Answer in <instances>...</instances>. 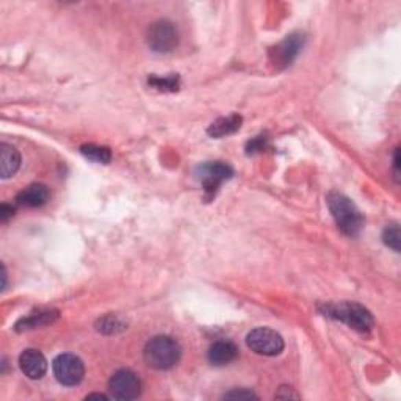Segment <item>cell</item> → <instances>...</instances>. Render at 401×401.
<instances>
[{
  "label": "cell",
  "instance_id": "obj_6",
  "mask_svg": "<svg viewBox=\"0 0 401 401\" xmlns=\"http://www.w3.org/2000/svg\"><path fill=\"white\" fill-rule=\"evenodd\" d=\"M53 375L57 381L63 386H77L80 384L85 376V365L80 358L75 354H60L55 358L53 364Z\"/></svg>",
  "mask_w": 401,
  "mask_h": 401
},
{
  "label": "cell",
  "instance_id": "obj_11",
  "mask_svg": "<svg viewBox=\"0 0 401 401\" xmlns=\"http://www.w3.org/2000/svg\"><path fill=\"white\" fill-rule=\"evenodd\" d=\"M49 197H51V191L46 185L42 184H33L30 186H27L21 191L16 197V201H18L19 206H24V207H41L46 204L49 201Z\"/></svg>",
  "mask_w": 401,
  "mask_h": 401
},
{
  "label": "cell",
  "instance_id": "obj_14",
  "mask_svg": "<svg viewBox=\"0 0 401 401\" xmlns=\"http://www.w3.org/2000/svg\"><path fill=\"white\" fill-rule=\"evenodd\" d=\"M241 117L240 114H229V117L219 118L215 123H212L208 125L207 134L213 136V138H221V136H228L232 135L241 127Z\"/></svg>",
  "mask_w": 401,
  "mask_h": 401
},
{
  "label": "cell",
  "instance_id": "obj_22",
  "mask_svg": "<svg viewBox=\"0 0 401 401\" xmlns=\"http://www.w3.org/2000/svg\"><path fill=\"white\" fill-rule=\"evenodd\" d=\"M276 398H300V395L293 392L292 387H281L276 393Z\"/></svg>",
  "mask_w": 401,
  "mask_h": 401
},
{
  "label": "cell",
  "instance_id": "obj_16",
  "mask_svg": "<svg viewBox=\"0 0 401 401\" xmlns=\"http://www.w3.org/2000/svg\"><path fill=\"white\" fill-rule=\"evenodd\" d=\"M80 152L88 158V160L107 165L112 160V152L108 147L99 145H84L80 147Z\"/></svg>",
  "mask_w": 401,
  "mask_h": 401
},
{
  "label": "cell",
  "instance_id": "obj_1",
  "mask_svg": "<svg viewBox=\"0 0 401 401\" xmlns=\"http://www.w3.org/2000/svg\"><path fill=\"white\" fill-rule=\"evenodd\" d=\"M328 207L331 210L334 219H336L339 229L348 237H356L364 226L359 208L354 202L339 191H331L328 195Z\"/></svg>",
  "mask_w": 401,
  "mask_h": 401
},
{
  "label": "cell",
  "instance_id": "obj_2",
  "mask_svg": "<svg viewBox=\"0 0 401 401\" xmlns=\"http://www.w3.org/2000/svg\"><path fill=\"white\" fill-rule=\"evenodd\" d=\"M146 364L156 370H169L178 365L182 356V348L173 337L157 336L146 343L145 351Z\"/></svg>",
  "mask_w": 401,
  "mask_h": 401
},
{
  "label": "cell",
  "instance_id": "obj_9",
  "mask_svg": "<svg viewBox=\"0 0 401 401\" xmlns=\"http://www.w3.org/2000/svg\"><path fill=\"white\" fill-rule=\"evenodd\" d=\"M19 367L30 380H41L47 372V361L41 351L30 348L19 356Z\"/></svg>",
  "mask_w": 401,
  "mask_h": 401
},
{
  "label": "cell",
  "instance_id": "obj_8",
  "mask_svg": "<svg viewBox=\"0 0 401 401\" xmlns=\"http://www.w3.org/2000/svg\"><path fill=\"white\" fill-rule=\"evenodd\" d=\"M110 392L117 400H135L141 393V381L136 373L129 369L114 372L108 381Z\"/></svg>",
  "mask_w": 401,
  "mask_h": 401
},
{
  "label": "cell",
  "instance_id": "obj_13",
  "mask_svg": "<svg viewBox=\"0 0 401 401\" xmlns=\"http://www.w3.org/2000/svg\"><path fill=\"white\" fill-rule=\"evenodd\" d=\"M21 167V154L14 146L2 143L0 145V174L3 179H8L18 173Z\"/></svg>",
  "mask_w": 401,
  "mask_h": 401
},
{
  "label": "cell",
  "instance_id": "obj_7",
  "mask_svg": "<svg viewBox=\"0 0 401 401\" xmlns=\"http://www.w3.org/2000/svg\"><path fill=\"white\" fill-rule=\"evenodd\" d=\"M147 46H149L154 52L167 53L171 52L173 49L178 46L179 42V33L173 22L169 21H157L149 27L147 30Z\"/></svg>",
  "mask_w": 401,
  "mask_h": 401
},
{
  "label": "cell",
  "instance_id": "obj_23",
  "mask_svg": "<svg viewBox=\"0 0 401 401\" xmlns=\"http://www.w3.org/2000/svg\"><path fill=\"white\" fill-rule=\"evenodd\" d=\"M13 215H14V208L11 206L3 204L2 207H0V218H2V221H7V219Z\"/></svg>",
  "mask_w": 401,
  "mask_h": 401
},
{
  "label": "cell",
  "instance_id": "obj_10",
  "mask_svg": "<svg viewBox=\"0 0 401 401\" xmlns=\"http://www.w3.org/2000/svg\"><path fill=\"white\" fill-rule=\"evenodd\" d=\"M303 47V36L300 35H290L274 49V62L281 66H287L293 62L296 55Z\"/></svg>",
  "mask_w": 401,
  "mask_h": 401
},
{
  "label": "cell",
  "instance_id": "obj_3",
  "mask_svg": "<svg viewBox=\"0 0 401 401\" xmlns=\"http://www.w3.org/2000/svg\"><path fill=\"white\" fill-rule=\"evenodd\" d=\"M325 315L336 318V320L345 323V325L359 332H370L373 325H375L370 312L358 303L329 304L325 307Z\"/></svg>",
  "mask_w": 401,
  "mask_h": 401
},
{
  "label": "cell",
  "instance_id": "obj_21",
  "mask_svg": "<svg viewBox=\"0 0 401 401\" xmlns=\"http://www.w3.org/2000/svg\"><path fill=\"white\" fill-rule=\"evenodd\" d=\"M224 398L228 400H252L257 398V395L251 391H246V389H240V391H232L224 393Z\"/></svg>",
  "mask_w": 401,
  "mask_h": 401
},
{
  "label": "cell",
  "instance_id": "obj_20",
  "mask_svg": "<svg viewBox=\"0 0 401 401\" xmlns=\"http://www.w3.org/2000/svg\"><path fill=\"white\" fill-rule=\"evenodd\" d=\"M267 143H268V140L265 138V136H256L254 140H251L248 143V146H246V151H248V154L262 152L267 147Z\"/></svg>",
  "mask_w": 401,
  "mask_h": 401
},
{
  "label": "cell",
  "instance_id": "obj_15",
  "mask_svg": "<svg viewBox=\"0 0 401 401\" xmlns=\"http://www.w3.org/2000/svg\"><path fill=\"white\" fill-rule=\"evenodd\" d=\"M58 318V311H41L35 312L30 317L22 318V320L16 325V331H29V329L49 326Z\"/></svg>",
  "mask_w": 401,
  "mask_h": 401
},
{
  "label": "cell",
  "instance_id": "obj_12",
  "mask_svg": "<svg viewBox=\"0 0 401 401\" xmlns=\"http://www.w3.org/2000/svg\"><path fill=\"white\" fill-rule=\"evenodd\" d=\"M239 356L237 345L229 342V340H218L208 350V361L213 365H228L234 362Z\"/></svg>",
  "mask_w": 401,
  "mask_h": 401
},
{
  "label": "cell",
  "instance_id": "obj_4",
  "mask_svg": "<svg viewBox=\"0 0 401 401\" xmlns=\"http://www.w3.org/2000/svg\"><path fill=\"white\" fill-rule=\"evenodd\" d=\"M196 175L207 196H215L219 186L234 175V169L223 162H207L197 167Z\"/></svg>",
  "mask_w": 401,
  "mask_h": 401
},
{
  "label": "cell",
  "instance_id": "obj_19",
  "mask_svg": "<svg viewBox=\"0 0 401 401\" xmlns=\"http://www.w3.org/2000/svg\"><path fill=\"white\" fill-rule=\"evenodd\" d=\"M97 329L99 331H102V332H107V334H113V332H118V331H121V329H124L125 326L123 325V323H121L117 317H106V318H102L101 321L97 323Z\"/></svg>",
  "mask_w": 401,
  "mask_h": 401
},
{
  "label": "cell",
  "instance_id": "obj_17",
  "mask_svg": "<svg viewBox=\"0 0 401 401\" xmlns=\"http://www.w3.org/2000/svg\"><path fill=\"white\" fill-rule=\"evenodd\" d=\"M400 240H401V235H400L398 224L397 223L389 224V226L384 229V232H382L384 245L389 246V248L393 250L395 252H400Z\"/></svg>",
  "mask_w": 401,
  "mask_h": 401
},
{
  "label": "cell",
  "instance_id": "obj_5",
  "mask_svg": "<svg viewBox=\"0 0 401 401\" xmlns=\"http://www.w3.org/2000/svg\"><path fill=\"white\" fill-rule=\"evenodd\" d=\"M246 345L260 356H278L284 350V339L273 329L257 328L248 334Z\"/></svg>",
  "mask_w": 401,
  "mask_h": 401
},
{
  "label": "cell",
  "instance_id": "obj_18",
  "mask_svg": "<svg viewBox=\"0 0 401 401\" xmlns=\"http://www.w3.org/2000/svg\"><path fill=\"white\" fill-rule=\"evenodd\" d=\"M149 84L152 86L158 88V90H163V91H174L178 90V85H179V79L178 75H169V77H151L149 79Z\"/></svg>",
  "mask_w": 401,
  "mask_h": 401
},
{
  "label": "cell",
  "instance_id": "obj_24",
  "mask_svg": "<svg viewBox=\"0 0 401 401\" xmlns=\"http://www.w3.org/2000/svg\"><path fill=\"white\" fill-rule=\"evenodd\" d=\"M393 169H395V178L398 179V174H400V149H395V156H393Z\"/></svg>",
  "mask_w": 401,
  "mask_h": 401
},
{
  "label": "cell",
  "instance_id": "obj_25",
  "mask_svg": "<svg viewBox=\"0 0 401 401\" xmlns=\"http://www.w3.org/2000/svg\"><path fill=\"white\" fill-rule=\"evenodd\" d=\"M91 398H99V400H108V397H106V395H102V393H91V395H88V397H86V400H91Z\"/></svg>",
  "mask_w": 401,
  "mask_h": 401
}]
</instances>
